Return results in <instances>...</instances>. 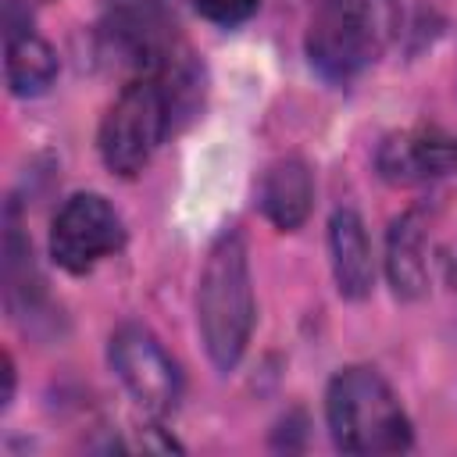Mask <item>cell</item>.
I'll use <instances>...</instances> for the list:
<instances>
[{
	"label": "cell",
	"instance_id": "cell-14",
	"mask_svg": "<svg viewBox=\"0 0 457 457\" xmlns=\"http://www.w3.org/2000/svg\"><path fill=\"white\" fill-rule=\"evenodd\" d=\"M11 393H14V364H11V357L4 353V407L11 403Z\"/></svg>",
	"mask_w": 457,
	"mask_h": 457
},
{
	"label": "cell",
	"instance_id": "cell-10",
	"mask_svg": "<svg viewBox=\"0 0 457 457\" xmlns=\"http://www.w3.org/2000/svg\"><path fill=\"white\" fill-rule=\"evenodd\" d=\"M425 211H407L393 221L389 243H386V271L396 289V296L414 300L428 289V268H425Z\"/></svg>",
	"mask_w": 457,
	"mask_h": 457
},
{
	"label": "cell",
	"instance_id": "cell-8",
	"mask_svg": "<svg viewBox=\"0 0 457 457\" xmlns=\"http://www.w3.org/2000/svg\"><path fill=\"white\" fill-rule=\"evenodd\" d=\"M328 253H332V275L346 300H364L375 282L371 264V243L364 232V221L353 207H339L328 221Z\"/></svg>",
	"mask_w": 457,
	"mask_h": 457
},
{
	"label": "cell",
	"instance_id": "cell-15",
	"mask_svg": "<svg viewBox=\"0 0 457 457\" xmlns=\"http://www.w3.org/2000/svg\"><path fill=\"white\" fill-rule=\"evenodd\" d=\"M129 7H161V0H121Z\"/></svg>",
	"mask_w": 457,
	"mask_h": 457
},
{
	"label": "cell",
	"instance_id": "cell-12",
	"mask_svg": "<svg viewBox=\"0 0 457 457\" xmlns=\"http://www.w3.org/2000/svg\"><path fill=\"white\" fill-rule=\"evenodd\" d=\"M193 4L214 25H239L257 11L261 0H193Z\"/></svg>",
	"mask_w": 457,
	"mask_h": 457
},
{
	"label": "cell",
	"instance_id": "cell-2",
	"mask_svg": "<svg viewBox=\"0 0 457 457\" xmlns=\"http://www.w3.org/2000/svg\"><path fill=\"white\" fill-rule=\"evenodd\" d=\"M396 25V0H318L307 29L311 68L328 82L357 79L386 54Z\"/></svg>",
	"mask_w": 457,
	"mask_h": 457
},
{
	"label": "cell",
	"instance_id": "cell-3",
	"mask_svg": "<svg viewBox=\"0 0 457 457\" xmlns=\"http://www.w3.org/2000/svg\"><path fill=\"white\" fill-rule=\"evenodd\" d=\"M325 421L343 453H400L411 446V421L393 386L371 368H343L328 382Z\"/></svg>",
	"mask_w": 457,
	"mask_h": 457
},
{
	"label": "cell",
	"instance_id": "cell-11",
	"mask_svg": "<svg viewBox=\"0 0 457 457\" xmlns=\"http://www.w3.org/2000/svg\"><path fill=\"white\" fill-rule=\"evenodd\" d=\"M4 71H7V86L14 96H39L57 79V54L32 29L7 32Z\"/></svg>",
	"mask_w": 457,
	"mask_h": 457
},
{
	"label": "cell",
	"instance_id": "cell-13",
	"mask_svg": "<svg viewBox=\"0 0 457 457\" xmlns=\"http://www.w3.org/2000/svg\"><path fill=\"white\" fill-rule=\"evenodd\" d=\"M39 0H4V18H7V32H18V29H29V18H32V7Z\"/></svg>",
	"mask_w": 457,
	"mask_h": 457
},
{
	"label": "cell",
	"instance_id": "cell-7",
	"mask_svg": "<svg viewBox=\"0 0 457 457\" xmlns=\"http://www.w3.org/2000/svg\"><path fill=\"white\" fill-rule=\"evenodd\" d=\"M378 175L393 186H418L443 175H457V136L436 129H414L389 136L378 146Z\"/></svg>",
	"mask_w": 457,
	"mask_h": 457
},
{
	"label": "cell",
	"instance_id": "cell-4",
	"mask_svg": "<svg viewBox=\"0 0 457 457\" xmlns=\"http://www.w3.org/2000/svg\"><path fill=\"white\" fill-rule=\"evenodd\" d=\"M171 118H175L171 100H168V93L157 79L146 75V79L129 82L100 121V157H104V164L121 179L139 175L150 164L161 139L168 136Z\"/></svg>",
	"mask_w": 457,
	"mask_h": 457
},
{
	"label": "cell",
	"instance_id": "cell-9",
	"mask_svg": "<svg viewBox=\"0 0 457 457\" xmlns=\"http://www.w3.org/2000/svg\"><path fill=\"white\" fill-rule=\"evenodd\" d=\"M311 200H314V179L300 157H282L264 171L261 211L275 228L282 232L300 228L311 214Z\"/></svg>",
	"mask_w": 457,
	"mask_h": 457
},
{
	"label": "cell",
	"instance_id": "cell-5",
	"mask_svg": "<svg viewBox=\"0 0 457 457\" xmlns=\"http://www.w3.org/2000/svg\"><path fill=\"white\" fill-rule=\"evenodd\" d=\"M121 214L100 193H75L50 225V257L71 275L93 271L104 257L121 250Z\"/></svg>",
	"mask_w": 457,
	"mask_h": 457
},
{
	"label": "cell",
	"instance_id": "cell-1",
	"mask_svg": "<svg viewBox=\"0 0 457 457\" xmlns=\"http://www.w3.org/2000/svg\"><path fill=\"white\" fill-rule=\"evenodd\" d=\"M253 282H250V261L246 243L236 228L221 232L214 246L207 250L200 289H196V321L200 339L218 371H228L239 364L250 332H253Z\"/></svg>",
	"mask_w": 457,
	"mask_h": 457
},
{
	"label": "cell",
	"instance_id": "cell-6",
	"mask_svg": "<svg viewBox=\"0 0 457 457\" xmlns=\"http://www.w3.org/2000/svg\"><path fill=\"white\" fill-rule=\"evenodd\" d=\"M111 368L146 414H171L182 396V375L161 339L143 325H121L111 336Z\"/></svg>",
	"mask_w": 457,
	"mask_h": 457
}]
</instances>
